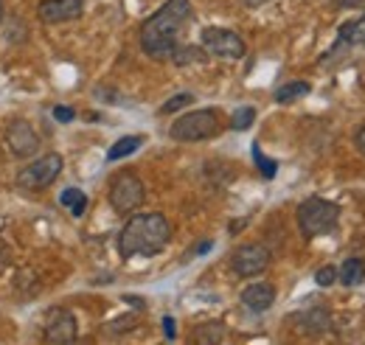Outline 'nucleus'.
I'll list each match as a JSON object with an SVG mask.
<instances>
[{
  "label": "nucleus",
  "mask_w": 365,
  "mask_h": 345,
  "mask_svg": "<svg viewBox=\"0 0 365 345\" xmlns=\"http://www.w3.org/2000/svg\"><path fill=\"white\" fill-rule=\"evenodd\" d=\"M191 20V3L188 0H169L163 3L143 26H140V48L146 56L163 62L172 56V51L180 45V34L185 23Z\"/></svg>",
  "instance_id": "1"
},
{
  "label": "nucleus",
  "mask_w": 365,
  "mask_h": 345,
  "mask_svg": "<svg viewBox=\"0 0 365 345\" xmlns=\"http://www.w3.org/2000/svg\"><path fill=\"white\" fill-rule=\"evenodd\" d=\"M354 140H357V149H360V152L365 155V124L360 127V130H357V138H354Z\"/></svg>",
  "instance_id": "27"
},
{
  "label": "nucleus",
  "mask_w": 365,
  "mask_h": 345,
  "mask_svg": "<svg viewBox=\"0 0 365 345\" xmlns=\"http://www.w3.org/2000/svg\"><path fill=\"white\" fill-rule=\"evenodd\" d=\"M59 202H62L73 216H82L88 211V194L79 191V188H65V191L59 194Z\"/></svg>",
  "instance_id": "19"
},
{
  "label": "nucleus",
  "mask_w": 365,
  "mask_h": 345,
  "mask_svg": "<svg viewBox=\"0 0 365 345\" xmlns=\"http://www.w3.org/2000/svg\"><path fill=\"white\" fill-rule=\"evenodd\" d=\"M48 345H71L76 340V317L65 309H53L46 320Z\"/></svg>",
  "instance_id": "11"
},
{
  "label": "nucleus",
  "mask_w": 365,
  "mask_h": 345,
  "mask_svg": "<svg viewBox=\"0 0 365 345\" xmlns=\"http://www.w3.org/2000/svg\"><path fill=\"white\" fill-rule=\"evenodd\" d=\"M0 20H3V0H0Z\"/></svg>",
  "instance_id": "30"
},
{
  "label": "nucleus",
  "mask_w": 365,
  "mask_h": 345,
  "mask_svg": "<svg viewBox=\"0 0 365 345\" xmlns=\"http://www.w3.org/2000/svg\"><path fill=\"white\" fill-rule=\"evenodd\" d=\"M194 101V93H180V96H172L163 107H160V113L163 115H172V113H178V110H182V107H188Z\"/></svg>",
  "instance_id": "22"
},
{
  "label": "nucleus",
  "mask_w": 365,
  "mask_h": 345,
  "mask_svg": "<svg viewBox=\"0 0 365 345\" xmlns=\"http://www.w3.org/2000/svg\"><path fill=\"white\" fill-rule=\"evenodd\" d=\"M202 48L205 53H214L220 59H242L245 56V40L228 29H202Z\"/></svg>",
  "instance_id": "7"
},
{
  "label": "nucleus",
  "mask_w": 365,
  "mask_h": 345,
  "mask_svg": "<svg viewBox=\"0 0 365 345\" xmlns=\"http://www.w3.org/2000/svg\"><path fill=\"white\" fill-rule=\"evenodd\" d=\"M163 329H166V337L175 340V320L172 317H163Z\"/></svg>",
  "instance_id": "26"
},
{
  "label": "nucleus",
  "mask_w": 365,
  "mask_h": 345,
  "mask_svg": "<svg viewBox=\"0 0 365 345\" xmlns=\"http://www.w3.org/2000/svg\"><path fill=\"white\" fill-rule=\"evenodd\" d=\"M110 205L115 214H135L143 205V182L138 180V174L121 172L113 177L110 182Z\"/></svg>",
  "instance_id": "5"
},
{
  "label": "nucleus",
  "mask_w": 365,
  "mask_h": 345,
  "mask_svg": "<svg viewBox=\"0 0 365 345\" xmlns=\"http://www.w3.org/2000/svg\"><path fill=\"white\" fill-rule=\"evenodd\" d=\"M62 166L65 163H62L59 155H46V158H40V160H34V163H29L26 169L17 172V185L26 188V191H43L59 177Z\"/></svg>",
  "instance_id": "6"
},
{
  "label": "nucleus",
  "mask_w": 365,
  "mask_h": 345,
  "mask_svg": "<svg viewBox=\"0 0 365 345\" xmlns=\"http://www.w3.org/2000/svg\"><path fill=\"white\" fill-rule=\"evenodd\" d=\"M253 158H256V166H259V172L264 174L267 180H273V177H275V163H273V160H270V158H264L259 146H253Z\"/></svg>",
  "instance_id": "23"
},
{
  "label": "nucleus",
  "mask_w": 365,
  "mask_h": 345,
  "mask_svg": "<svg viewBox=\"0 0 365 345\" xmlns=\"http://www.w3.org/2000/svg\"><path fill=\"white\" fill-rule=\"evenodd\" d=\"M340 222V205L323 197H309L298 205V227L307 239H318V236H329L334 233Z\"/></svg>",
  "instance_id": "3"
},
{
  "label": "nucleus",
  "mask_w": 365,
  "mask_h": 345,
  "mask_svg": "<svg viewBox=\"0 0 365 345\" xmlns=\"http://www.w3.org/2000/svg\"><path fill=\"white\" fill-rule=\"evenodd\" d=\"M172 239V225L163 214H133L118 233L121 259L158 256Z\"/></svg>",
  "instance_id": "2"
},
{
  "label": "nucleus",
  "mask_w": 365,
  "mask_h": 345,
  "mask_svg": "<svg viewBox=\"0 0 365 345\" xmlns=\"http://www.w3.org/2000/svg\"><path fill=\"white\" fill-rule=\"evenodd\" d=\"M298 326L307 331V334H320V331H326L329 326H331V317H329V311L326 309H309V311H304V314H298Z\"/></svg>",
  "instance_id": "13"
},
{
  "label": "nucleus",
  "mask_w": 365,
  "mask_h": 345,
  "mask_svg": "<svg viewBox=\"0 0 365 345\" xmlns=\"http://www.w3.org/2000/svg\"><path fill=\"white\" fill-rule=\"evenodd\" d=\"M194 345H222L225 340V326L222 323H202L191 331Z\"/></svg>",
  "instance_id": "14"
},
{
  "label": "nucleus",
  "mask_w": 365,
  "mask_h": 345,
  "mask_svg": "<svg viewBox=\"0 0 365 345\" xmlns=\"http://www.w3.org/2000/svg\"><path fill=\"white\" fill-rule=\"evenodd\" d=\"M242 3H245V6H250V9H259V6H264L267 0H242Z\"/></svg>",
  "instance_id": "29"
},
{
  "label": "nucleus",
  "mask_w": 365,
  "mask_h": 345,
  "mask_svg": "<svg viewBox=\"0 0 365 345\" xmlns=\"http://www.w3.org/2000/svg\"><path fill=\"white\" fill-rule=\"evenodd\" d=\"M267 264H270V253L262 244H242L230 259V267L239 278H256L267 269Z\"/></svg>",
  "instance_id": "8"
},
{
  "label": "nucleus",
  "mask_w": 365,
  "mask_h": 345,
  "mask_svg": "<svg viewBox=\"0 0 365 345\" xmlns=\"http://www.w3.org/2000/svg\"><path fill=\"white\" fill-rule=\"evenodd\" d=\"M140 143H143V138H140V135H127V138L115 140V143L110 146V152H107V160H110V163H115V160L130 158L133 152H138V149H140Z\"/></svg>",
  "instance_id": "17"
},
{
  "label": "nucleus",
  "mask_w": 365,
  "mask_h": 345,
  "mask_svg": "<svg viewBox=\"0 0 365 345\" xmlns=\"http://www.w3.org/2000/svg\"><path fill=\"white\" fill-rule=\"evenodd\" d=\"M73 115H76V113H73L71 107H53V118H56L59 124H71Z\"/></svg>",
  "instance_id": "25"
},
{
  "label": "nucleus",
  "mask_w": 365,
  "mask_h": 345,
  "mask_svg": "<svg viewBox=\"0 0 365 345\" xmlns=\"http://www.w3.org/2000/svg\"><path fill=\"white\" fill-rule=\"evenodd\" d=\"M307 93H312V85L309 82H289V85H281L275 90V101L278 104H289V101H295V98H304Z\"/></svg>",
  "instance_id": "20"
},
{
  "label": "nucleus",
  "mask_w": 365,
  "mask_h": 345,
  "mask_svg": "<svg viewBox=\"0 0 365 345\" xmlns=\"http://www.w3.org/2000/svg\"><path fill=\"white\" fill-rule=\"evenodd\" d=\"M253 121H256V110H253V107H239V110L233 113V118H230V127L236 132H245L253 127Z\"/></svg>",
  "instance_id": "21"
},
{
  "label": "nucleus",
  "mask_w": 365,
  "mask_h": 345,
  "mask_svg": "<svg viewBox=\"0 0 365 345\" xmlns=\"http://www.w3.org/2000/svg\"><path fill=\"white\" fill-rule=\"evenodd\" d=\"M211 247H214V242H202V244H197V247H194V253H197V256H205Z\"/></svg>",
  "instance_id": "28"
},
{
  "label": "nucleus",
  "mask_w": 365,
  "mask_h": 345,
  "mask_svg": "<svg viewBox=\"0 0 365 345\" xmlns=\"http://www.w3.org/2000/svg\"><path fill=\"white\" fill-rule=\"evenodd\" d=\"M334 281H337V267H331V264L320 267L318 272H315V284L318 287H331Z\"/></svg>",
  "instance_id": "24"
},
{
  "label": "nucleus",
  "mask_w": 365,
  "mask_h": 345,
  "mask_svg": "<svg viewBox=\"0 0 365 345\" xmlns=\"http://www.w3.org/2000/svg\"><path fill=\"white\" fill-rule=\"evenodd\" d=\"M169 59L180 68L182 65H202L208 59V53H205V48H197V45H178Z\"/></svg>",
  "instance_id": "16"
},
{
  "label": "nucleus",
  "mask_w": 365,
  "mask_h": 345,
  "mask_svg": "<svg viewBox=\"0 0 365 345\" xmlns=\"http://www.w3.org/2000/svg\"><path fill=\"white\" fill-rule=\"evenodd\" d=\"M82 11H85V0H43L37 9V17L48 26H56V23L79 20Z\"/></svg>",
  "instance_id": "10"
},
{
  "label": "nucleus",
  "mask_w": 365,
  "mask_h": 345,
  "mask_svg": "<svg viewBox=\"0 0 365 345\" xmlns=\"http://www.w3.org/2000/svg\"><path fill=\"white\" fill-rule=\"evenodd\" d=\"M337 40L346 45H365V14L343 23L340 31H337Z\"/></svg>",
  "instance_id": "15"
},
{
  "label": "nucleus",
  "mask_w": 365,
  "mask_h": 345,
  "mask_svg": "<svg viewBox=\"0 0 365 345\" xmlns=\"http://www.w3.org/2000/svg\"><path fill=\"white\" fill-rule=\"evenodd\" d=\"M242 303L247 309H253V311H267L275 303V287L273 284H264V281L262 284H250L242 292Z\"/></svg>",
  "instance_id": "12"
},
{
  "label": "nucleus",
  "mask_w": 365,
  "mask_h": 345,
  "mask_svg": "<svg viewBox=\"0 0 365 345\" xmlns=\"http://www.w3.org/2000/svg\"><path fill=\"white\" fill-rule=\"evenodd\" d=\"M222 121L220 113L205 107V110H194L180 115L172 127H169V138L178 143H200V140H211L214 135H220Z\"/></svg>",
  "instance_id": "4"
},
{
  "label": "nucleus",
  "mask_w": 365,
  "mask_h": 345,
  "mask_svg": "<svg viewBox=\"0 0 365 345\" xmlns=\"http://www.w3.org/2000/svg\"><path fill=\"white\" fill-rule=\"evenodd\" d=\"M337 281H343L346 287H357L365 281V261L363 259H349L340 269H337Z\"/></svg>",
  "instance_id": "18"
},
{
  "label": "nucleus",
  "mask_w": 365,
  "mask_h": 345,
  "mask_svg": "<svg viewBox=\"0 0 365 345\" xmlns=\"http://www.w3.org/2000/svg\"><path fill=\"white\" fill-rule=\"evenodd\" d=\"M6 143H9V149H11L14 158H34L40 152V135H37V130L29 121H23V118H17V121L9 124Z\"/></svg>",
  "instance_id": "9"
}]
</instances>
